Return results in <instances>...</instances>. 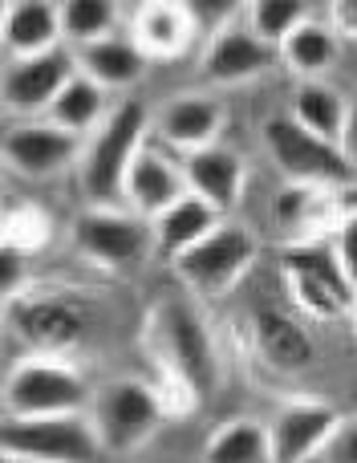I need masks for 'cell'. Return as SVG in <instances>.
Returning a JSON list of instances; mask_svg holds the SVG:
<instances>
[{
  "label": "cell",
  "instance_id": "obj_36",
  "mask_svg": "<svg viewBox=\"0 0 357 463\" xmlns=\"http://www.w3.org/2000/svg\"><path fill=\"white\" fill-rule=\"evenodd\" d=\"M5 463H16V459H5Z\"/></svg>",
  "mask_w": 357,
  "mask_h": 463
},
{
  "label": "cell",
  "instance_id": "obj_32",
  "mask_svg": "<svg viewBox=\"0 0 357 463\" xmlns=\"http://www.w3.org/2000/svg\"><path fill=\"white\" fill-rule=\"evenodd\" d=\"M317 463H357V415L342 419V427H337V435L329 439L325 456Z\"/></svg>",
  "mask_w": 357,
  "mask_h": 463
},
{
  "label": "cell",
  "instance_id": "obj_22",
  "mask_svg": "<svg viewBox=\"0 0 357 463\" xmlns=\"http://www.w3.org/2000/svg\"><path fill=\"white\" fill-rule=\"evenodd\" d=\"M321 13H325V8H321ZM321 13H313L309 21L280 45V65H285L296 81H325L329 73L342 65L345 41L337 37V29Z\"/></svg>",
  "mask_w": 357,
  "mask_h": 463
},
{
  "label": "cell",
  "instance_id": "obj_7",
  "mask_svg": "<svg viewBox=\"0 0 357 463\" xmlns=\"http://www.w3.org/2000/svg\"><path fill=\"white\" fill-rule=\"evenodd\" d=\"M256 260H260V240L252 236V228L236 224V220H223L211 236L199 240L191 252H183L171 264V272H175L179 285L191 297L215 301V297H228L252 272Z\"/></svg>",
  "mask_w": 357,
  "mask_h": 463
},
{
  "label": "cell",
  "instance_id": "obj_24",
  "mask_svg": "<svg viewBox=\"0 0 357 463\" xmlns=\"http://www.w3.org/2000/svg\"><path fill=\"white\" fill-rule=\"evenodd\" d=\"M223 220L228 216H220V212H215L211 203H203L199 195H183L175 208H167L159 220H155V256L175 264L183 252H191V248L199 244V240L211 236Z\"/></svg>",
  "mask_w": 357,
  "mask_h": 463
},
{
  "label": "cell",
  "instance_id": "obj_31",
  "mask_svg": "<svg viewBox=\"0 0 357 463\" xmlns=\"http://www.w3.org/2000/svg\"><path fill=\"white\" fill-rule=\"evenodd\" d=\"M334 248H337V260H342L345 277H350L353 293H357V216H345L334 232Z\"/></svg>",
  "mask_w": 357,
  "mask_h": 463
},
{
  "label": "cell",
  "instance_id": "obj_19",
  "mask_svg": "<svg viewBox=\"0 0 357 463\" xmlns=\"http://www.w3.org/2000/svg\"><path fill=\"white\" fill-rule=\"evenodd\" d=\"M127 33L151 61H175L199 41L187 13V0H146V5H135L127 16Z\"/></svg>",
  "mask_w": 357,
  "mask_h": 463
},
{
  "label": "cell",
  "instance_id": "obj_20",
  "mask_svg": "<svg viewBox=\"0 0 357 463\" xmlns=\"http://www.w3.org/2000/svg\"><path fill=\"white\" fill-rule=\"evenodd\" d=\"M0 45H5V61L61 49V0H8L5 16H0Z\"/></svg>",
  "mask_w": 357,
  "mask_h": 463
},
{
  "label": "cell",
  "instance_id": "obj_12",
  "mask_svg": "<svg viewBox=\"0 0 357 463\" xmlns=\"http://www.w3.org/2000/svg\"><path fill=\"white\" fill-rule=\"evenodd\" d=\"M342 411L329 399H313V394H296L285 399L268 419V439L272 459L277 463H317L325 456L329 439L342 427Z\"/></svg>",
  "mask_w": 357,
  "mask_h": 463
},
{
  "label": "cell",
  "instance_id": "obj_10",
  "mask_svg": "<svg viewBox=\"0 0 357 463\" xmlns=\"http://www.w3.org/2000/svg\"><path fill=\"white\" fill-rule=\"evenodd\" d=\"M78 78V57L70 45L41 57H8L0 65V106L8 122L21 118H49L61 90Z\"/></svg>",
  "mask_w": 357,
  "mask_h": 463
},
{
  "label": "cell",
  "instance_id": "obj_26",
  "mask_svg": "<svg viewBox=\"0 0 357 463\" xmlns=\"http://www.w3.org/2000/svg\"><path fill=\"white\" fill-rule=\"evenodd\" d=\"M114 106H118L114 94H106L98 81H89L86 73H78V78L61 90V98L53 102L49 122H57L61 130H70V135H78L81 143H86V138L114 114Z\"/></svg>",
  "mask_w": 357,
  "mask_h": 463
},
{
  "label": "cell",
  "instance_id": "obj_3",
  "mask_svg": "<svg viewBox=\"0 0 357 463\" xmlns=\"http://www.w3.org/2000/svg\"><path fill=\"white\" fill-rule=\"evenodd\" d=\"M155 135V110L138 98H118L114 114L86 138L78 163V187L89 208H122L127 175Z\"/></svg>",
  "mask_w": 357,
  "mask_h": 463
},
{
  "label": "cell",
  "instance_id": "obj_4",
  "mask_svg": "<svg viewBox=\"0 0 357 463\" xmlns=\"http://www.w3.org/2000/svg\"><path fill=\"white\" fill-rule=\"evenodd\" d=\"M94 378L70 358H16L5 378V419L89 415Z\"/></svg>",
  "mask_w": 357,
  "mask_h": 463
},
{
  "label": "cell",
  "instance_id": "obj_25",
  "mask_svg": "<svg viewBox=\"0 0 357 463\" xmlns=\"http://www.w3.org/2000/svg\"><path fill=\"white\" fill-rule=\"evenodd\" d=\"M199 463H277L272 459V439L268 423L260 419H223L203 443Z\"/></svg>",
  "mask_w": 357,
  "mask_h": 463
},
{
  "label": "cell",
  "instance_id": "obj_33",
  "mask_svg": "<svg viewBox=\"0 0 357 463\" xmlns=\"http://www.w3.org/2000/svg\"><path fill=\"white\" fill-rule=\"evenodd\" d=\"M325 21L334 24L342 41H357V0H329Z\"/></svg>",
  "mask_w": 357,
  "mask_h": 463
},
{
  "label": "cell",
  "instance_id": "obj_28",
  "mask_svg": "<svg viewBox=\"0 0 357 463\" xmlns=\"http://www.w3.org/2000/svg\"><path fill=\"white\" fill-rule=\"evenodd\" d=\"M309 16H313V8L305 0H248L244 5V24L264 45L277 49V53Z\"/></svg>",
  "mask_w": 357,
  "mask_h": 463
},
{
  "label": "cell",
  "instance_id": "obj_35",
  "mask_svg": "<svg viewBox=\"0 0 357 463\" xmlns=\"http://www.w3.org/2000/svg\"><path fill=\"white\" fill-rule=\"evenodd\" d=\"M345 321H350V334H353V342H357V293H353V301H350V317H345Z\"/></svg>",
  "mask_w": 357,
  "mask_h": 463
},
{
  "label": "cell",
  "instance_id": "obj_15",
  "mask_svg": "<svg viewBox=\"0 0 357 463\" xmlns=\"http://www.w3.org/2000/svg\"><path fill=\"white\" fill-rule=\"evenodd\" d=\"M223 127H228V110L207 90L175 94L155 110V138L175 155H195L203 146H215Z\"/></svg>",
  "mask_w": 357,
  "mask_h": 463
},
{
  "label": "cell",
  "instance_id": "obj_14",
  "mask_svg": "<svg viewBox=\"0 0 357 463\" xmlns=\"http://www.w3.org/2000/svg\"><path fill=\"white\" fill-rule=\"evenodd\" d=\"M280 65V53L272 45H264L252 29L240 16L236 24H228L223 33L203 41V53H199V78L215 90H236L248 86L256 78H268Z\"/></svg>",
  "mask_w": 357,
  "mask_h": 463
},
{
  "label": "cell",
  "instance_id": "obj_5",
  "mask_svg": "<svg viewBox=\"0 0 357 463\" xmlns=\"http://www.w3.org/2000/svg\"><path fill=\"white\" fill-rule=\"evenodd\" d=\"M89 419H94L110 459H127L151 448L171 415L163 407L155 383H146V378H110V383L98 386Z\"/></svg>",
  "mask_w": 357,
  "mask_h": 463
},
{
  "label": "cell",
  "instance_id": "obj_30",
  "mask_svg": "<svg viewBox=\"0 0 357 463\" xmlns=\"http://www.w3.org/2000/svg\"><path fill=\"white\" fill-rule=\"evenodd\" d=\"M187 13L199 41H207L215 33H223L228 24H236L244 16V5H236V0H187Z\"/></svg>",
  "mask_w": 357,
  "mask_h": 463
},
{
  "label": "cell",
  "instance_id": "obj_2",
  "mask_svg": "<svg viewBox=\"0 0 357 463\" xmlns=\"http://www.w3.org/2000/svg\"><path fill=\"white\" fill-rule=\"evenodd\" d=\"M143 342L151 366L159 374L183 383L199 402L211 399L223 383V358L207 317L199 313L195 297H159L146 313Z\"/></svg>",
  "mask_w": 357,
  "mask_h": 463
},
{
  "label": "cell",
  "instance_id": "obj_17",
  "mask_svg": "<svg viewBox=\"0 0 357 463\" xmlns=\"http://www.w3.org/2000/svg\"><path fill=\"white\" fill-rule=\"evenodd\" d=\"M183 175H187L191 195H199V200L211 203L220 216H228V212L240 208V200H244L248 163L236 146L215 143L195 155H183Z\"/></svg>",
  "mask_w": 357,
  "mask_h": 463
},
{
  "label": "cell",
  "instance_id": "obj_16",
  "mask_svg": "<svg viewBox=\"0 0 357 463\" xmlns=\"http://www.w3.org/2000/svg\"><path fill=\"white\" fill-rule=\"evenodd\" d=\"M187 192V175H183V155L167 151L159 138L151 135V143L143 146V155L135 159L127 175V195H122V208H130L143 220H159L167 208H175Z\"/></svg>",
  "mask_w": 357,
  "mask_h": 463
},
{
  "label": "cell",
  "instance_id": "obj_8",
  "mask_svg": "<svg viewBox=\"0 0 357 463\" xmlns=\"http://www.w3.org/2000/svg\"><path fill=\"white\" fill-rule=\"evenodd\" d=\"M70 244L89 269L122 277L155 252V224L130 208H86L73 220Z\"/></svg>",
  "mask_w": 357,
  "mask_h": 463
},
{
  "label": "cell",
  "instance_id": "obj_11",
  "mask_svg": "<svg viewBox=\"0 0 357 463\" xmlns=\"http://www.w3.org/2000/svg\"><path fill=\"white\" fill-rule=\"evenodd\" d=\"M81 138L61 130L49 118H21L5 127V143H0V155H5L8 175L29 179V184H41V179H57L61 171L78 167L81 163Z\"/></svg>",
  "mask_w": 357,
  "mask_h": 463
},
{
  "label": "cell",
  "instance_id": "obj_23",
  "mask_svg": "<svg viewBox=\"0 0 357 463\" xmlns=\"http://www.w3.org/2000/svg\"><path fill=\"white\" fill-rule=\"evenodd\" d=\"M350 106L353 102L334 81H296L293 98H288V118H293L296 127H305L309 135L342 146L345 127H350Z\"/></svg>",
  "mask_w": 357,
  "mask_h": 463
},
{
  "label": "cell",
  "instance_id": "obj_18",
  "mask_svg": "<svg viewBox=\"0 0 357 463\" xmlns=\"http://www.w3.org/2000/svg\"><path fill=\"white\" fill-rule=\"evenodd\" d=\"M272 224L285 236V244L301 240L334 236L342 224L337 212V187H313V184H285L272 200Z\"/></svg>",
  "mask_w": 357,
  "mask_h": 463
},
{
  "label": "cell",
  "instance_id": "obj_29",
  "mask_svg": "<svg viewBox=\"0 0 357 463\" xmlns=\"http://www.w3.org/2000/svg\"><path fill=\"white\" fill-rule=\"evenodd\" d=\"M53 236V220L37 208V203H24V208H8L5 216V244L0 248H16L24 256H37L41 248Z\"/></svg>",
  "mask_w": 357,
  "mask_h": 463
},
{
  "label": "cell",
  "instance_id": "obj_34",
  "mask_svg": "<svg viewBox=\"0 0 357 463\" xmlns=\"http://www.w3.org/2000/svg\"><path fill=\"white\" fill-rule=\"evenodd\" d=\"M342 151H345V159H350V163H353V171H357V98H353V106H350V127H345Z\"/></svg>",
  "mask_w": 357,
  "mask_h": 463
},
{
  "label": "cell",
  "instance_id": "obj_37",
  "mask_svg": "<svg viewBox=\"0 0 357 463\" xmlns=\"http://www.w3.org/2000/svg\"><path fill=\"white\" fill-rule=\"evenodd\" d=\"M167 463H175V459H167Z\"/></svg>",
  "mask_w": 357,
  "mask_h": 463
},
{
  "label": "cell",
  "instance_id": "obj_38",
  "mask_svg": "<svg viewBox=\"0 0 357 463\" xmlns=\"http://www.w3.org/2000/svg\"><path fill=\"white\" fill-rule=\"evenodd\" d=\"M16 463H21V459H16Z\"/></svg>",
  "mask_w": 357,
  "mask_h": 463
},
{
  "label": "cell",
  "instance_id": "obj_27",
  "mask_svg": "<svg viewBox=\"0 0 357 463\" xmlns=\"http://www.w3.org/2000/svg\"><path fill=\"white\" fill-rule=\"evenodd\" d=\"M127 8L114 0H61V29H65V45L81 49L94 41L118 37L127 33Z\"/></svg>",
  "mask_w": 357,
  "mask_h": 463
},
{
  "label": "cell",
  "instance_id": "obj_21",
  "mask_svg": "<svg viewBox=\"0 0 357 463\" xmlns=\"http://www.w3.org/2000/svg\"><path fill=\"white\" fill-rule=\"evenodd\" d=\"M73 57H78V73L98 81L106 94H130L146 78V65H151V57L135 45L130 33L81 45V49H73Z\"/></svg>",
  "mask_w": 357,
  "mask_h": 463
},
{
  "label": "cell",
  "instance_id": "obj_1",
  "mask_svg": "<svg viewBox=\"0 0 357 463\" xmlns=\"http://www.w3.org/2000/svg\"><path fill=\"white\" fill-rule=\"evenodd\" d=\"M110 329L106 301L89 288L73 285H33L21 297L5 301V334L21 350V358H70L102 342Z\"/></svg>",
  "mask_w": 357,
  "mask_h": 463
},
{
  "label": "cell",
  "instance_id": "obj_6",
  "mask_svg": "<svg viewBox=\"0 0 357 463\" xmlns=\"http://www.w3.org/2000/svg\"><path fill=\"white\" fill-rule=\"evenodd\" d=\"M0 451L21 463H114L89 415L0 419Z\"/></svg>",
  "mask_w": 357,
  "mask_h": 463
},
{
  "label": "cell",
  "instance_id": "obj_9",
  "mask_svg": "<svg viewBox=\"0 0 357 463\" xmlns=\"http://www.w3.org/2000/svg\"><path fill=\"white\" fill-rule=\"evenodd\" d=\"M260 138H264V151H268L272 167L285 175V184L345 187V184H353L357 179L353 163L345 159L342 146L309 135V130L296 127L288 114H277V118L264 122Z\"/></svg>",
  "mask_w": 357,
  "mask_h": 463
},
{
  "label": "cell",
  "instance_id": "obj_13",
  "mask_svg": "<svg viewBox=\"0 0 357 463\" xmlns=\"http://www.w3.org/2000/svg\"><path fill=\"white\" fill-rule=\"evenodd\" d=\"M248 342L256 358L277 374H305L317 362V337L305 317H296L293 305H256L248 313Z\"/></svg>",
  "mask_w": 357,
  "mask_h": 463
}]
</instances>
